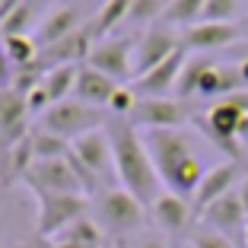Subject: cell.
<instances>
[{
	"instance_id": "1",
	"label": "cell",
	"mask_w": 248,
	"mask_h": 248,
	"mask_svg": "<svg viewBox=\"0 0 248 248\" xmlns=\"http://www.w3.org/2000/svg\"><path fill=\"white\" fill-rule=\"evenodd\" d=\"M146 143V153L156 166L162 188L191 201L197 185L204 182L207 169L204 156L197 153V137L188 127H169V131H140Z\"/></svg>"
},
{
	"instance_id": "2",
	"label": "cell",
	"mask_w": 248,
	"mask_h": 248,
	"mask_svg": "<svg viewBox=\"0 0 248 248\" xmlns=\"http://www.w3.org/2000/svg\"><path fill=\"white\" fill-rule=\"evenodd\" d=\"M105 134L111 140V159H115V178L124 191H131L140 204L150 210L156 197L162 194V182L156 175V166L146 153L143 134L127 118H108Z\"/></svg>"
},
{
	"instance_id": "3",
	"label": "cell",
	"mask_w": 248,
	"mask_h": 248,
	"mask_svg": "<svg viewBox=\"0 0 248 248\" xmlns=\"http://www.w3.org/2000/svg\"><path fill=\"white\" fill-rule=\"evenodd\" d=\"M89 210H93V219L99 223V229L105 232L108 245L111 242H131L134 235H140L146 229V217H150V210L121 185L99 191L89 201Z\"/></svg>"
},
{
	"instance_id": "4",
	"label": "cell",
	"mask_w": 248,
	"mask_h": 248,
	"mask_svg": "<svg viewBox=\"0 0 248 248\" xmlns=\"http://www.w3.org/2000/svg\"><path fill=\"white\" fill-rule=\"evenodd\" d=\"M248 118V89L235 95H226V99H217L204 115H197L194 124L204 131V137L210 140L213 146H219L226 159H242L239 150V127Z\"/></svg>"
},
{
	"instance_id": "5",
	"label": "cell",
	"mask_w": 248,
	"mask_h": 248,
	"mask_svg": "<svg viewBox=\"0 0 248 248\" xmlns=\"http://www.w3.org/2000/svg\"><path fill=\"white\" fill-rule=\"evenodd\" d=\"M108 124V111L105 108H93V105L80 102V99H64V102H54L48 111L35 118V127L42 131H51L58 137H64L67 143L80 140L83 134H93L99 127Z\"/></svg>"
},
{
	"instance_id": "6",
	"label": "cell",
	"mask_w": 248,
	"mask_h": 248,
	"mask_svg": "<svg viewBox=\"0 0 248 248\" xmlns=\"http://www.w3.org/2000/svg\"><path fill=\"white\" fill-rule=\"evenodd\" d=\"M137 38L140 32H115L108 38H99L89 51L86 64L102 70L105 77L124 83V80H134V51H137Z\"/></svg>"
},
{
	"instance_id": "7",
	"label": "cell",
	"mask_w": 248,
	"mask_h": 248,
	"mask_svg": "<svg viewBox=\"0 0 248 248\" xmlns=\"http://www.w3.org/2000/svg\"><path fill=\"white\" fill-rule=\"evenodd\" d=\"M38 217H35V235L38 239H54L61 229L86 217L89 197L83 194H38Z\"/></svg>"
},
{
	"instance_id": "8",
	"label": "cell",
	"mask_w": 248,
	"mask_h": 248,
	"mask_svg": "<svg viewBox=\"0 0 248 248\" xmlns=\"http://www.w3.org/2000/svg\"><path fill=\"white\" fill-rule=\"evenodd\" d=\"M22 185L32 191V197H38V194H83L86 197V188H83L70 156H67V159H38V162H32V169L26 172V178H22Z\"/></svg>"
},
{
	"instance_id": "9",
	"label": "cell",
	"mask_w": 248,
	"mask_h": 248,
	"mask_svg": "<svg viewBox=\"0 0 248 248\" xmlns=\"http://www.w3.org/2000/svg\"><path fill=\"white\" fill-rule=\"evenodd\" d=\"M127 121L137 131H169V127H188V121H194L188 102L166 95V99H137V108L131 111Z\"/></svg>"
},
{
	"instance_id": "10",
	"label": "cell",
	"mask_w": 248,
	"mask_h": 248,
	"mask_svg": "<svg viewBox=\"0 0 248 248\" xmlns=\"http://www.w3.org/2000/svg\"><path fill=\"white\" fill-rule=\"evenodd\" d=\"M178 48H182V32L178 29H172L166 22H156V26L143 29L137 38V51H134V80L150 73L153 67H159L162 61H169Z\"/></svg>"
},
{
	"instance_id": "11",
	"label": "cell",
	"mask_w": 248,
	"mask_h": 248,
	"mask_svg": "<svg viewBox=\"0 0 248 248\" xmlns=\"http://www.w3.org/2000/svg\"><path fill=\"white\" fill-rule=\"evenodd\" d=\"M83 26H89L83 3H77V0H61V3H51L48 13L38 19L32 38L38 42V48H48V45L73 35V32H80Z\"/></svg>"
},
{
	"instance_id": "12",
	"label": "cell",
	"mask_w": 248,
	"mask_h": 248,
	"mask_svg": "<svg viewBox=\"0 0 248 248\" xmlns=\"http://www.w3.org/2000/svg\"><path fill=\"white\" fill-rule=\"evenodd\" d=\"M242 35L245 32L239 22H194V26L182 29V48L188 54H213L239 45Z\"/></svg>"
},
{
	"instance_id": "13",
	"label": "cell",
	"mask_w": 248,
	"mask_h": 248,
	"mask_svg": "<svg viewBox=\"0 0 248 248\" xmlns=\"http://www.w3.org/2000/svg\"><path fill=\"white\" fill-rule=\"evenodd\" d=\"M242 175H245V169H242V159H223V162H217V166L207 169L204 182L197 185L194 197H191L194 217H201V213H204L207 207L213 204V201H219V197H226L229 191L239 188Z\"/></svg>"
},
{
	"instance_id": "14",
	"label": "cell",
	"mask_w": 248,
	"mask_h": 248,
	"mask_svg": "<svg viewBox=\"0 0 248 248\" xmlns=\"http://www.w3.org/2000/svg\"><path fill=\"white\" fill-rule=\"evenodd\" d=\"M197 223H201V226H207V229H213V232H223L226 239H232V242H245L248 213H245V207H242L239 194H235V191H229L226 197L213 201V204L207 207L201 217H197Z\"/></svg>"
},
{
	"instance_id": "15",
	"label": "cell",
	"mask_w": 248,
	"mask_h": 248,
	"mask_svg": "<svg viewBox=\"0 0 248 248\" xmlns=\"http://www.w3.org/2000/svg\"><path fill=\"white\" fill-rule=\"evenodd\" d=\"M185 58H188V51L178 48L169 61H162V64L153 67L150 73L137 77V80L131 83L134 93H137L140 99H166V95H175L178 77H182V67H185Z\"/></svg>"
},
{
	"instance_id": "16",
	"label": "cell",
	"mask_w": 248,
	"mask_h": 248,
	"mask_svg": "<svg viewBox=\"0 0 248 248\" xmlns=\"http://www.w3.org/2000/svg\"><path fill=\"white\" fill-rule=\"evenodd\" d=\"M150 219L156 223V229H159L162 235H182V232L191 229V223H194L197 217H194L191 201L172 194V191H162L153 204H150Z\"/></svg>"
},
{
	"instance_id": "17",
	"label": "cell",
	"mask_w": 248,
	"mask_h": 248,
	"mask_svg": "<svg viewBox=\"0 0 248 248\" xmlns=\"http://www.w3.org/2000/svg\"><path fill=\"white\" fill-rule=\"evenodd\" d=\"M118 86H121L118 80H111L102 70L83 64L80 77H77V86H73V99H80V102L93 105V108H108V102H111V95H115Z\"/></svg>"
},
{
	"instance_id": "18",
	"label": "cell",
	"mask_w": 248,
	"mask_h": 248,
	"mask_svg": "<svg viewBox=\"0 0 248 248\" xmlns=\"http://www.w3.org/2000/svg\"><path fill=\"white\" fill-rule=\"evenodd\" d=\"M245 89V83H242V73H239V64L235 61H217V64L210 67V70L204 73V80H201V86H197V95L201 99H226V95H235Z\"/></svg>"
},
{
	"instance_id": "19",
	"label": "cell",
	"mask_w": 248,
	"mask_h": 248,
	"mask_svg": "<svg viewBox=\"0 0 248 248\" xmlns=\"http://www.w3.org/2000/svg\"><path fill=\"white\" fill-rule=\"evenodd\" d=\"M131 3L134 0H102L95 16L89 19V29H93L95 42L99 38H108L115 32L124 29V22H127V13H131Z\"/></svg>"
},
{
	"instance_id": "20",
	"label": "cell",
	"mask_w": 248,
	"mask_h": 248,
	"mask_svg": "<svg viewBox=\"0 0 248 248\" xmlns=\"http://www.w3.org/2000/svg\"><path fill=\"white\" fill-rule=\"evenodd\" d=\"M48 13L45 0H22L19 7L0 22V38H10V35H32L38 26V19Z\"/></svg>"
},
{
	"instance_id": "21",
	"label": "cell",
	"mask_w": 248,
	"mask_h": 248,
	"mask_svg": "<svg viewBox=\"0 0 248 248\" xmlns=\"http://www.w3.org/2000/svg\"><path fill=\"white\" fill-rule=\"evenodd\" d=\"M213 64H217V58H210V54H188V58H185V67H182V77H178V86H175V99H182V102L194 99L197 86L204 80V73L210 70Z\"/></svg>"
},
{
	"instance_id": "22",
	"label": "cell",
	"mask_w": 248,
	"mask_h": 248,
	"mask_svg": "<svg viewBox=\"0 0 248 248\" xmlns=\"http://www.w3.org/2000/svg\"><path fill=\"white\" fill-rule=\"evenodd\" d=\"M54 242H73V245H83V248H108L105 245V232L99 229L93 213H86V217H80L77 223H70L67 229H61V232L54 235Z\"/></svg>"
},
{
	"instance_id": "23",
	"label": "cell",
	"mask_w": 248,
	"mask_h": 248,
	"mask_svg": "<svg viewBox=\"0 0 248 248\" xmlns=\"http://www.w3.org/2000/svg\"><path fill=\"white\" fill-rule=\"evenodd\" d=\"M80 67L83 64H64V67H51V70H45V93L48 99L54 102H64V99H73V86H77V77H80Z\"/></svg>"
},
{
	"instance_id": "24",
	"label": "cell",
	"mask_w": 248,
	"mask_h": 248,
	"mask_svg": "<svg viewBox=\"0 0 248 248\" xmlns=\"http://www.w3.org/2000/svg\"><path fill=\"white\" fill-rule=\"evenodd\" d=\"M166 7H169V0H134L127 22H124V32H140V29H150V26L162 22Z\"/></svg>"
},
{
	"instance_id": "25",
	"label": "cell",
	"mask_w": 248,
	"mask_h": 248,
	"mask_svg": "<svg viewBox=\"0 0 248 248\" xmlns=\"http://www.w3.org/2000/svg\"><path fill=\"white\" fill-rule=\"evenodd\" d=\"M207 0H169L166 13H162V22L172 26V29H188L194 22H201V13H204Z\"/></svg>"
},
{
	"instance_id": "26",
	"label": "cell",
	"mask_w": 248,
	"mask_h": 248,
	"mask_svg": "<svg viewBox=\"0 0 248 248\" xmlns=\"http://www.w3.org/2000/svg\"><path fill=\"white\" fill-rule=\"evenodd\" d=\"M29 140H32L35 162H38V159H67V156H70V143H67L64 137H58V134H51V131L32 127Z\"/></svg>"
},
{
	"instance_id": "27",
	"label": "cell",
	"mask_w": 248,
	"mask_h": 248,
	"mask_svg": "<svg viewBox=\"0 0 248 248\" xmlns=\"http://www.w3.org/2000/svg\"><path fill=\"white\" fill-rule=\"evenodd\" d=\"M0 45H3V51H7L10 64L13 67H29L38 61V42L32 35H10V38H0Z\"/></svg>"
},
{
	"instance_id": "28",
	"label": "cell",
	"mask_w": 248,
	"mask_h": 248,
	"mask_svg": "<svg viewBox=\"0 0 248 248\" xmlns=\"http://www.w3.org/2000/svg\"><path fill=\"white\" fill-rule=\"evenodd\" d=\"M242 0H207L201 22H239Z\"/></svg>"
},
{
	"instance_id": "29",
	"label": "cell",
	"mask_w": 248,
	"mask_h": 248,
	"mask_svg": "<svg viewBox=\"0 0 248 248\" xmlns=\"http://www.w3.org/2000/svg\"><path fill=\"white\" fill-rule=\"evenodd\" d=\"M42 80H45V67L35 61V64H29V67H16L10 89H13V93H19L22 99H26V95H29L35 86H42Z\"/></svg>"
},
{
	"instance_id": "30",
	"label": "cell",
	"mask_w": 248,
	"mask_h": 248,
	"mask_svg": "<svg viewBox=\"0 0 248 248\" xmlns=\"http://www.w3.org/2000/svg\"><path fill=\"white\" fill-rule=\"evenodd\" d=\"M137 99L140 95L134 93V86H127V83H121V86L115 89V95H111L108 102V118H131V111L137 108Z\"/></svg>"
},
{
	"instance_id": "31",
	"label": "cell",
	"mask_w": 248,
	"mask_h": 248,
	"mask_svg": "<svg viewBox=\"0 0 248 248\" xmlns=\"http://www.w3.org/2000/svg\"><path fill=\"white\" fill-rule=\"evenodd\" d=\"M188 245H191V248H239L232 239H226L223 232H213V229L201 226V223H197V226L191 229Z\"/></svg>"
},
{
	"instance_id": "32",
	"label": "cell",
	"mask_w": 248,
	"mask_h": 248,
	"mask_svg": "<svg viewBox=\"0 0 248 248\" xmlns=\"http://www.w3.org/2000/svg\"><path fill=\"white\" fill-rule=\"evenodd\" d=\"M127 248H169L166 235L159 232V229H143L140 235H134L131 242H124Z\"/></svg>"
},
{
	"instance_id": "33",
	"label": "cell",
	"mask_w": 248,
	"mask_h": 248,
	"mask_svg": "<svg viewBox=\"0 0 248 248\" xmlns=\"http://www.w3.org/2000/svg\"><path fill=\"white\" fill-rule=\"evenodd\" d=\"M26 108H29L32 118H38L42 111L51 108V99H48V93H45V86H35L29 95H26Z\"/></svg>"
},
{
	"instance_id": "34",
	"label": "cell",
	"mask_w": 248,
	"mask_h": 248,
	"mask_svg": "<svg viewBox=\"0 0 248 248\" xmlns=\"http://www.w3.org/2000/svg\"><path fill=\"white\" fill-rule=\"evenodd\" d=\"M13 70H16V67L10 64L3 45H0V89H10V83H13Z\"/></svg>"
},
{
	"instance_id": "35",
	"label": "cell",
	"mask_w": 248,
	"mask_h": 248,
	"mask_svg": "<svg viewBox=\"0 0 248 248\" xmlns=\"http://www.w3.org/2000/svg\"><path fill=\"white\" fill-rule=\"evenodd\" d=\"M235 194H239L242 207H245V213H248V172L242 175V182H239V188H235Z\"/></svg>"
},
{
	"instance_id": "36",
	"label": "cell",
	"mask_w": 248,
	"mask_h": 248,
	"mask_svg": "<svg viewBox=\"0 0 248 248\" xmlns=\"http://www.w3.org/2000/svg\"><path fill=\"white\" fill-rule=\"evenodd\" d=\"M239 64V73H242V83H245V89H248V58H239L235 61Z\"/></svg>"
},
{
	"instance_id": "37",
	"label": "cell",
	"mask_w": 248,
	"mask_h": 248,
	"mask_svg": "<svg viewBox=\"0 0 248 248\" xmlns=\"http://www.w3.org/2000/svg\"><path fill=\"white\" fill-rule=\"evenodd\" d=\"M242 245H245V248H248V229H245V242H242Z\"/></svg>"
},
{
	"instance_id": "38",
	"label": "cell",
	"mask_w": 248,
	"mask_h": 248,
	"mask_svg": "<svg viewBox=\"0 0 248 248\" xmlns=\"http://www.w3.org/2000/svg\"><path fill=\"white\" fill-rule=\"evenodd\" d=\"M242 58H248V48H245V54H242Z\"/></svg>"
},
{
	"instance_id": "39",
	"label": "cell",
	"mask_w": 248,
	"mask_h": 248,
	"mask_svg": "<svg viewBox=\"0 0 248 248\" xmlns=\"http://www.w3.org/2000/svg\"><path fill=\"white\" fill-rule=\"evenodd\" d=\"M108 248H111V245H108Z\"/></svg>"
}]
</instances>
